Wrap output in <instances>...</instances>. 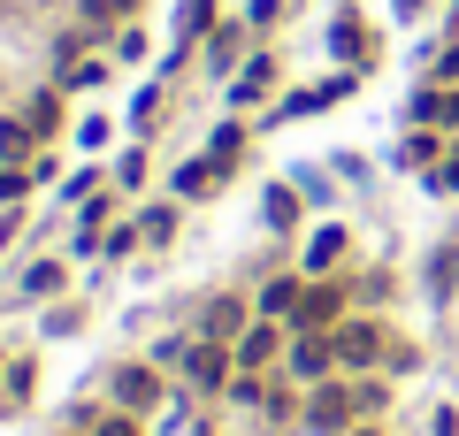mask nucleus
<instances>
[{"instance_id":"nucleus-1","label":"nucleus","mask_w":459,"mask_h":436,"mask_svg":"<svg viewBox=\"0 0 459 436\" xmlns=\"http://www.w3.org/2000/svg\"><path fill=\"white\" fill-rule=\"evenodd\" d=\"M329 344H337V368H344V375H383V360H391L398 329H391V314L352 307L337 329H329Z\"/></svg>"},{"instance_id":"nucleus-2","label":"nucleus","mask_w":459,"mask_h":436,"mask_svg":"<svg viewBox=\"0 0 459 436\" xmlns=\"http://www.w3.org/2000/svg\"><path fill=\"white\" fill-rule=\"evenodd\" d=\"M100 398L108 405H123V414H161L169 398H177V375L169 368H153V360H115L108 368V383H100Z\"/></svg>"},{"instance_id":"nucleus-3","label":"nucleus","mask_w":459,"mask_h":436,"mask_svg":"<svg viewBox=\"0 0 459 436\" xmlns=\"http://www.w3.org/2000/svg\"><path fill=\"white\" fill-rule=\"evenodd\" d=\"M276 92H283V54H276V39H261L246 54V69L222 84V100H230V115H261V108H276Z\"/></svg>"},{"instance_id":"nucleus-4","label":"nucleus","mask_w":459,"mask_h":436,"mask_svg":"<svg viewBox=\"0 0 459 436\" xmlns=\"http://www.w3.org/2000/svg\"><path fill=\"white\" fill-rule=\"evenodd\" d=\"M360 429V398H352V375H329L299 398V436H344Z\"/></svg>"},{"instance_id":"nucleus-5","label":"nucleus","mask_w":459,"mask_h":436,"mask_svg":"<svg viewBox=\"0 0 459 436\" xmlns=\"http://www.w3.org/2000/svg\"><path fill=\"white\" fill-rule=\"evenodd\" d=\"M230 375H238V353H230V344H214V337H192V353H184L177 383L192 390L199 405H214V398L230 390Z\"/></svg>"},{"instance_id":"nucleus-6","label":"nucleus","mask_w":459,"mask_h":436,"mask_svg":"<svg viewBox=\"0 0 459 436\" xmlns=\"http://www.w3.org/2000/svg\"><path fill=\"white\" fill-rule=\"evenodd\" d=\"M322 54H329L337 69H376V62H383V39L360 23V8H337V16L322 23Z\"/></svg>"},{"instance_id":"nucleus-7","label":"nucleus","mask_w":459,"mask_h":436,"mask_svg":"<svg viewBox=\"0 0 459 436\" xmlns=\"http://www.w3.org/2000/svg\"><path fill=\"white\" fill-rule=\"evenodd\" d=\"M246 322H253V291H207V299H199L192 307V337H214V344H238L246 337Z\"/></svg>"},{"instance_id":"nucleus-8","label":"nucleus","mask_w":459,"mask_h":436,"mask_svg":"<svg viewBox=\"0 0 459 436\" xmlns=\"http://www.w3.org/2000/svg\"><path fill=\"white\" fill-rule=\"evenodd\" d=\"M352 307H360V299H352V268L344 275H307V299H299L291 329H337Z\"/></svg>"},{"instance_id":"nucleus-9","label":"nucleus","mask_w":459,"mask_h":436,"mask_svg":"<svg viewBox=\"0 0 459 436\" xmlns=\"http://www.w3.org/2000/svg\"><path fill=\"white\" fill-rule=\"evenodd\" d=\"M276 375H291L299 390H314V383H329V375H344L337 368V344H329V329H291V344H283V368Z\"/></svg>"},{"instance_id":"nucleus-10","label":"nucleus","mask_w":459,"mask_h":436,"mask_svg":"<svg viewBox=\"0 0 459 436\" xmlns=\"http://www.w3.org/2000/svg\"><path fill=\"white\" fill-rule=\"evenodd\" d=\"M344 260H352V222H314L307 238H299V253H291V268L299 275H344Z\"/></svg>"},{"instance_id":"nucleus-11","label":"nucleus","mask_w":459,"mask_h":436,"mask_svg":"<svg viewBox=\"0 0 459 436\" xmlns=\"http://www.w3.org/2000/svg\"><path fill=\"white\" fill-rule=\"evenodd\" d=\"M253 47H261V39H253V23H246V16H222L207 39H199V62H207V77H214V84H230L238 69H246V54H253Z\"/></svg>"},{"instance_id":"nucleus-12","label":"nucleus","mask_w":459,"mask_h":436,"mask_svg":"<svg viewBox=\"0 0 459 436\" xmlns=\"http://www.w3.org/2000/svg\"><path fill=\"white\" fill-rule=\"evenodd\" d=\"M261 230H268V238H283V245L307 238V192H299L291 177L261 184Z\"/></svg>"},{"instance_id":"nucleus-13","label":"nucleus","mask_w":459,"mask_h":436,"mask_svg":"<svg viewBox=\"0 0 459 436\" xmlns=\"http://www.w3.org/2000/svg\"><path fill=\"white\" fill-rule=\"evenodd\" d=\"M421 299H429L437 314L459 299V230H444V238L421 253Z\"/></svg>"},{"instance_id":"nucleus-14","label":"nucleus","mask_w":459,"mask_h":436,"mask_svg":"<svg viewBox=\"0 0 459 436\" xmlns=\"http://www.w3.org/2000/svg\"><path fill=\"white\" fill-rule=\"evenodd\" d=\"M283 344H291V329H283V322H261V314H253L246 337L230 344V353H238V368H246V375H276V368H283Z\"/></svg>"},{"instance_id":"nucleus-15","label":"nucleus","mask_w":459,"mask_h":436,"mask_svg":"<svg viewBox=\"0 0 459 436\" xmlns=\"http://www.w3.org/2000/svg\"><path fill=\"white\" fill-rule=\"evenodd\" d=\"M452 153V130H429V123H406L391 145V169H406V177H429V169Z\"/></svg>"},{"instance_id":"nucleus-16","label":"nucleus","mask_w":459,"mask_h":436,"mask_svg":"<svg viewBox=\"0 0 459 436\" xmlns=\"http://www.w3.org/2000/svg\"><path fill=\"white\" fill-rule=\"evenodd\" d=\"M222 184H230V169H222V161H207V153H184V161L169 169V184H161V192H177L184 207H207V199L222 192Z\"/></svg>"},{"instance_id":"nucleus-17","label":"nucleus","mask_w":459,"mask_h":436,"mask_svg":"<svg viewBox=\"0 0 459 436\" xmlns=\"http://www.w3.org/2000/svg\"><path fill=\"white\" fill-rule=\"evenodd\" d=\"M299 299H307V275H299V268H276V275L253 283V314H261V322H283V329H291Z\"/></svg>"},{"instance_id":"nucleus-18","label":"nucleus","mask_w":459,"mask_h":436,"mask_svg":"<svg viewBox=\"0 0 459 436\" xmlns=\"http://www.w3.org/2000/svg\"><path fill=\"white\" fill-rule=\"evenodd\" d=\"M69 291V253H39V260H23V275H16V299L23 307H54Z\"/></svg>"},{"instance_id":"nucleus-19","label":"nucleus","mask_w":459,"mask_h":436,"mask_svg":"<svg viewBox=\"0 0 459 436\" xmlns=\"http://www.w3.org/2000/svg\"><path fill=\"white\" fill-rule=\"evenodd\" d=\"M138 238H146V253H169L177 245V230H184V199L177 192H153V199H138Z\"/></svg>"},{"instance_id":"nucleus-20","label":"nucleus","mask_w":459,"mask_h":436,"mask_svg":"<svg viewBox=\"0 0 459 436\" xmlns=\"http://www.w3.org/2000/svg\"><path fill=\"white\" fill-rule=\"evenodd\" d=\"M406 123H429V130H452L459 138V84H413L406 92Z\"/></svg>"},{"instance_id":"nucleus-21","label":"nucleus","mask_w":459,"mask_h":436,"mask_svg":"<svg viewBox=\"0 0 459 436\" xmlns=\"http://www.w3.org/2000/svg\"><path fill=\"white\" fill-rule=\"evenodd\" d=\"M253 130H261L253 115H222V123H207V145H199V153H207V161H222L230 177H238V161L253 153Z\"/></svg>"},{"instance_id":"nucleus-22","label":"nucleus","mask_w":459,"mask_h":436,"mask_svg":"<svg viewBox=\"0 0 459 436\" xmlns=\"http://www.w3.org/2000/svg\"><path fill=\"white\" fill-rule=\"evenodd\" d=\"M23 115H31V130H39V138H62V130H69V92H62V84H31V92H23Z\"/></svg>"},{"instance_id":"nucleus-23","label":"nucleus","mask_w":459,"mask_h":436,"mask_svg":"<svg viewBox=\"0 0 459 436\" xmlns=\"http://www.w3.org/2000/svg\"><path fill=\"white\" fill-rule=\"evenodd\" d=\"M54 84H62L69 100H77V92H100V84H115V54H108V47H100V54H77V62L54 69Z\"/></svg>"},{"instance_id":"nucleus-24","label":"nucleus","mask_w":459,"mask_h":436,"mask_svg":"<svg viewBox=\"0 0 459 436\" xmlns=\"http://www.w3.org/2000/svg\"><path fill=\"white\" fill-rule=\"evenodd\" d=\"M138 8H146V0H77V23L92 31V47H108V39L138 16Z\"/></svg>"},{"instance_id":"nucleus-25","label":"nucleus","mask_w":459,"mask_h":436,"mask_svg":"<svg viewBox=\"0 0 459 436\" xmlns=\"http://www.w3.org/2000/svg\"><path fill=\"white\" fill-rule=\"evenodd\" d=\"M222 23V0H177V23H169V47H192L199 54V39Z\"/></svg>"},{"instance_id":"nucleus-26","label":"nucleus","mask_w":459,"mask_h":436,"mask_svg":"<svg viewBox=\"0 0 459 436\" xmlns=\"http://www.w3.org/2000/svg\"><path fill=\"white\" fill-rule=\"evenodd\" d=\"M108 184H115L123 199H131L138 184H153V138H131V145H123V153L108 161Z\"/></svg>"},{"instance_id":"nucleus-27","label":"nucleus","mask_w":459,"mask_h":436,"mask_svg":"<svg viewBox=\"0 0 459 436\" xmlns=\"http://www.w3.org/2000/svg\"><path fill=\"white\" fill-rule=\"evenodd\" d=\"M39 145H47V138L31 130V115H23V108H8V115H0V161H31Z\"/></svg>"},{"instance_id":"nucleus-28","label":"nucleus","mask_w":459,"mask_h":436,"mask_svg":"<svg viewBox=\"0 0 459 436\" xmlns=\"http://www.w3.org/2000/svg\"><path fill=\"white\" fill-rule=\"evenodd\" d=\"M352 299H360V307H376V314H391V299H398V275L383 268H352Z\"/></svg>"},{"instance_id":"nucleus-29","label":"nucleus","mask_w":459,"mask_h":436,"mask_svg":"<svg viewBox=\"0 0 459 436\" xmlns=\"http://www.w3.org/2000/svg\"><path fill=\"white\" fill-rule=\"evenodd\" d=\"M0 398H8V405H31V398H39V353H8V375H0Z\"/></svg>"},{"instance_id":"nucleus-30","label":"nucleus","mask_w":459,"mask_h":436,"mask_svg":"<svg viewBox=\"0 0 459 436\" xmlns=\"http://www.w3.org/2000/svg\"><path fill=\"white\" fill-rule=\"evenodd\" d=\"M161 108H169V77H153L146 92L131 100V115H123V130H131V138H153V123H161Z\"/></svg>"},{"instance_id":"nucleus-31","label":"nucleus","mask_w":459,"mask_h":436,"mask_svg":"<svg viewBox=\"0 0 459 436\" xmlns=\"http://www.w3.org/2000/svg\"><path fill=\"white\" fill-rule=\"evenodd\" d=\"M131 253H146V238H138V214H123V222H108V238H100V268H123Z\"/></svg>"},{"instance_id":"nucleus-32","label":"nucleus","mask_w":459,"mask_h":436,"mask_svg":"<svg viewBox=\"0 0 459 436\" xmlns=\"http://www.w3.org/2000/svg\"><path fill=\"white\" fill-rule=\"evenodd\" d=\"M268 383H276V375H246V368H238V375H230V390H222V405H230V414H261Z\"/></svg>"},{"instance_id":"nucleus-33","label":"nucleus","mask_w":459,"mask_h":436,"mask_svg":"<svg viewBox=\"0 0 459 436\" xmlns=\"http://www.w3.org/2000/svg\"><path fill=\"white\" fill-rule=\"evenodd\" d=\"M352 398H360V421H383L391 398H398V383L391 375H352Z\"/></svg>"},{"instance_id":"nucleus-34","label":"nucleus","mask_w":459,"mask_h":436,"mask_svg":"<svg viewBox=\"0 0 459 436\" xmlns=\"http://www.w3.org/2000/svg\"><path fill=\"white\" fill-rule=\"evenodd\" d=\"M238 16H246V23H253V39H276V31H283V23H291V16H299V8H291V0H246V8H238Z\"/></svg>"},{"instance_id":"nucleus-35","label":"nucleus","mask_w":459,"mask_h":436,"mask_svg":"<svg viewBox=\"0 0 459 436\" xmlns=\"http://www.w3.org/2000/svg\"><path fill=\"white\" fill-rule=\"evenodd\" d=\"M77 329H84V299H54L39 314V337H77Z\"/></svg>"},{"instance_id":"nucleus-36","label":"nucleus","mask_w":459,"mask_h":436,"mask_svg":"<svg viewBox=\"0 0 459 436\" xmlns=\"http://www.w3.org/2000/svg\"><path fill=\"white\" fill-rule=\"evenodd\" d=\"M184 353H192V322H184V329H161V337L146 344V360H153V368H169V375L184 368Z\"/></svg>"},{"instance_id":"nucleus-37","label":"nucleus","mask_w":459,"mask_h":436,"mask_svg":"<svg viewBox=\"0 0 459 436\" xmlns=\"http://www.w3.org/2000/svg\"><path fill=\"white\" fill-rule=\"evenodd\" d=\"M146 47H153V39H146V23H138V16L123 23V31H115V39H108V54H115V69H131V62H146Z\"/></svg>"},{"instance_id":"nucleus-38","label":"nucleus","mask_w":459,"mask_h":436,"mask_svg":"<svg viewBox=\"0 0 459 436\" xmlns=\"http://www.w3.org/2000/svg\"><path fill=\"white\" fill-rule=\"evenodd\" d=\"M100 184H108V161H84V169H69V184L54 192V207H77V199H84V192H100Z\"/></svg>"},{"instance_id":"nucleus-39","label":"nucleus","mask_w":459,"mask_h":436,"mask_svg":"<svg viewBox=\"0 0 459 436\" xmlns=\"http://www.w3.org/2000/svg\"><path fill=\"white\" fill-rule=\"evenodd\" d=\"M84 436H146V414H123V405H100L92 414V429Z\"/></svg>"},{"instance_id":"nucleus-40","label":"nucleus","mask_w":459,"mask_h":436,"mask_svg":"<svg viewBox=\"0 0 459 436\" xmlns=\"http://www.w3.org/2000/svg\"><path fill=\"white\" fill-rule=\"evenodd\" d=\"M421 192H429V199H459V138H452V153L421 177Z\"/></svg>"},{"instance_id":"nucleus-41","label":"nucleus","mask_w":459,"mask_h":436,"mask_svg":"<svg viewBox=\"0 0 459 436\" xmlns=\"http://www.w3.org/2000/svg\"><path fill=\"white\" fill-rule=\"evenodd\" d=\"M329 177H337V169H291V184L307 192V207H337V184Z\"/></svg>"},{"instance_id":"nucleus-42","label":"nucleus","mask_w":459,"mask_h":436,"mask_svg":"<svg viewBox=\"0 0 459 436\" xmlns=\"http://www.w3.org/2000/svg\"><path fill=\"white\" fill-rule=\"evenodd\" d=\"M23 192H39L31 161H0V207H23Z\"/></svg>"},{"instance_id":"nucleus-43","label":"nucleus","mask_w":459,"mask_h":436,"mask_svg":"<svg viewBox=\"0 0 459 436\" xmlns=\"http://www.w3.org/2000/svg\"><path fill=\"white\" fill-rule=\"evenodd\" d=\"M413 368H421V344H413V337H398V344H391V360H383V375H391V383H406Z\"/></svg>"},{"instance_id":"nucleus-44","label":"nucleus","mask_w":459,"mask_h":436,"mask_svg":"<svg viewBox=\"0 0 459 436\" xmlns=\"http://www.w3.org/2000/svg\"><path fill=\"white\" fill-rule=\"evenodd\" d=\"M421 77H429V84H459V39H444V47H437V62H429Z\"/></svg>"},{"instance_id":"nucleus-45","label":"nucleus","mask_w":459,"mask_h":436,"mask_svg":"<svg viewBox=\"0 0 459 436\" xmlns=\"http://www.w3.org/2000/svg\"><path fill=\"white\" fill-rule=\"evenodd\" d=\"M31 184H39V192L62 184V153H54V145H39V153H31Z\"/></svg>"},{"instance_id":"nucleus-46","label":"nucleus","mask_w":459,"mask_h":436,"mask_svg":"<svg viewBox=\"0 0 459 436\" xmlns=\"http://www.w3.org/2000/svg\"><path fill=\"white\" fill-rule=\"evenodd\" d=\"M108 115H84V123H77V145H84V153H100V145H108Z\"/></svg>"},{"instance_id":"nucleus-47","label":"nucleus","mask_w":459,"mask_h":436,"mask_svg":"<svg viewBox=\"0 0 459 436\" xmlns=\"http://www.w3.org/2000/svg\"><path fill=\"white\" fill-rule=\"evenodd\" d=\"M16 238H23V207H0V253H8Z\"/></svg>"},{"instance_id":"nucleus-48","label":"nucleus","mask_w":459,"mask_h":436,"mask_svg":"<svg viewBox=\"0 0 459 436\" xmlns=\"http://www.w3.org/2000/svg\"><path fill=\"white\" fill-rule=\"evenodd\" d=\"M429 436H459V405H437L429 414Z\"/></svg>"},{"instance_id":"nucleus-49","label":"nucleus","mask_w":459,"mask_h":436,"mask_svg":"<svg viewBox=\"0 0 459 436\" xmlns=\"http://www.w3.org/2000/svg\"><path fill=\"white\" fill-rule=\"evenodd\" d=\"M429 8H437V0H391V16H398V23H421Z\"/></svg>"},{"instance_id":"nucleus-50","label":"nucleus","mask_w":459,"mask_h":436,"mask_svg":"<svg viewBox=\"0 0 459 436\" xmlns=\"http://www.w3.org/2000/svg\"><path fill=\"white\" fill-rule=\"evenodd\" d=\"M444 39H459V0H444Z\"/></svg>"},{"instance_id":"nucleus-51","label":"nucleus","mask_w":459,"mask_h":436,"mask_svg":"<svg viewBox=\"0 0 459 436\" xmlns=\"http://www.w3.org/2000/svg\"><path fill=\"white\" fill-rule=\"evenodd\" d=\"M0 375H8V353H0Z\"/></svg>"},{"instance_id":"nucleus-52","label":"nucleus","mask_w":459,"mask_h":436,"mask_svg":"<svg viewBox=\"0 0 459 436\" xmlns=\"http://www.w3.org/2000/svg\"><path fill=\"white\" fill-rule=\"evenodd\" d=\"M291 8H307V0H291Z\"/></svg>"},{"instance_id":"nucleus-53","label":"nucleus","mask_w":459,"mask_h":436,"mask_svg":"<svg viewBox=\"0 0 459 436\" xmlns=\"http://www.w3.org/2000/svg\"><path fill=\"white\" fill-rule=\"evenodd\" d=\"M0 414H8V398H0Z\"/></svg>"}]
</instances>
